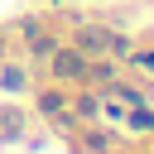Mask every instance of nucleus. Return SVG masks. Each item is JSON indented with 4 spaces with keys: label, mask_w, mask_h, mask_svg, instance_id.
I'll use <instances>...</instances> for the list:
<instances>
[{
    "label": "nucleus",
    "mask_w": 154,
    "mask_h": 154,
    "mask_svg": "<svg viewBox=\"0 0 154 154\" xmlns=\"http://www.w3.org/2000/svg\"><path fill=\"white\" fill-rule=\"evenodd\" d=\"M116 38L106 34V29H82L77 34V53H101V48H111Z\"/></svg>",
    "instance_id": "obj_1"
},
{
    "label": "nucleus",
    "mask_w": 154,
    "mask_h": 154,
    "mask_svg": "<svg viewBox=\"0 0 154 154\" xmlns=\"http://www.w3.org/2000/svg\"><path fill=\"white\" fill-rule=\"evenodd\" d=\"M53 67H58V77L82 72V53H77V48H67V53H58V63H53Z\"/></svg>",
    "instance_id": "obj_2"
},
{
    "label": "nucleus",
    "mask_w": 154,
    "mask_h": 154,
    "mask_svg": "<svg viewBox=\"0 0 154 154\" xmlns=\"http://www.w3.org/2000/svg\"><path fill=\"white\" fill-rule=\"evenodd\" d=\"M135 63H140V67H144V72H154V53H140V58H135Z\"/></svg>",
    "instance_id": "obj_3"
}]
</instances>
